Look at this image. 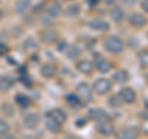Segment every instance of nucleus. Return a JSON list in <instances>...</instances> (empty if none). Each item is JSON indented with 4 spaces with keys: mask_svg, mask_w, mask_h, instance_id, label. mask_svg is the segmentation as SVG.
<instances>
[{
    "mask_svg": "<svg viewBox=\"0 0 148 139\" xmlns=\"http://www.w3.org/2000/svg\"><path fill=\"white\" fill-rule=\"evenodd\" d=\"M88 117H89L91 121L94 122H101L104 121V119H108V113H106V111H104L103 108L100 107H96V108H90L88 111Z\"/></svg>",
    "mask_w": 148,
    "mask_h": 139,
    "instance_id": "9d476101",
    "label": "nucleus"
},
{
    "mask_svg": "<svg viewBox=\"0 0 148 139\" xmlns=\"http://www.w3.org/2000/svg\"><path fill=\"white\" fill-rule=\"evenodd\" d=\"M66 101H67V104L71 106V107H78V106L82 104V101H80L79 97H78V95L73 94V92L66 95Z\"/></svg>",
    "mask_w": 148,
    "mask_h": 139,
    "instance_id": "a878e982",
    "label": "nucleus"
},
{
    "mask_svg": "<svg viewBox=\"0 0 148 139\" xmlns=\"http://www.w3.org/2000/svg\"><path fill=\"white\" fill-rule=\"evenodd\" d=\"M38 22L42 26H49V25L53 24V17L51 15H48L47 12H42L38 16Z\"/></svg>",
    "mask_w": 148,
    "mask_h": 139,
    "instance_id": "bb28decb",
    "label": "nucleus"
},
{
    "mask_svg": "<svg viewBox=\"0 0 148 139\" xmlns=\"http://www.w3.org/2000/svg\"><path fill=\"white\" fill-rule=\"evenodd\" d=\"M137 59L142 67H148V49L141 50V52L137 54Z\"/></svg>",
    "mask_w": 148,
    "mask_h": 139,
    "instance_id": "cd10ccee",
    "label": "nucleus"
},
{
    "mask_svg": "<svg viewBox=\"0 0 148 139\" xmlns=\"http://www.w3.org/2000/svg\"><path fill=\"white\" fill-rule=\"evenodd\" d=\"M96 132L101 136H105V137H109L111 134L115 133V126L114 123L109 121V119H104L101 122H98L96 123Z\"/></svg>",
    "mask_w": 148,
    "mask_h": 139,
    "instance_id": "0eeeda50",
    "label": "nucleus"
},
{
    "mask_svg": "<svg viewBox=\"0 0 148 139\" xmlns=\"http://www.w3.org/2000/svg\"><path fill=\"white\" fill-rule=\"evenodd\" d=\"M103 47L110 54H120L125 49V43L120 37L111 35L104 40Z\"/></svg>",
    "mask_w": 148,
    "mask_h": 139,
    "instance_id": "f257e3e1",
    "label": "nucleus"
},
{
    "mask_svg": "<svg viewBox=\"0 0 148 139\" xmlns=\"http://www.w3.org/2000/svg\"><path fill=\"white\" fill-rule=\"evenodd\" d=\"M1 112L5 113V116H11L14 113V107L10 104H3L1 105Z\"/></svg>",
    "mask_w": 148,
    "mask_h": 139,
    "instance_id": "7c9ffc66",
    "label": "nucleus"
},
{
    "mask_svg": "<svg viewBox=\"0 0 148 139\" xmlns=\"http://www.w3.org/2000/svg\"><path fill=\"white\" fill-rule=\"evenodd\" d=\"M64 14L68 17H77L80 14V6L77 3H72L64 9Z\"/></svg>",
    "mask_w": 148,
    "mask_h": 139,
    "instance_id": "5701e85b",
    "label": "nucleus"
},
{
    "mask_svg": "<svg viewBox=\"0 0 148 139\" xmlns=\"http://www.w3.org/2000/svg\"><path fill=\"white\" fill-rule=\"evenodd\" d=\"M67 47H68L67 41L61 40V41L58 42V44H57V50H58V52H64V50L67 49Z\"/></svg>",
    "mask_w": 148,
    "mask_h": 139,
    "instance_id": "2f4dec72",
    "label": "nucleus"
},
{
    "mask_svg": "<svg viewBox=\"0 0 148 139\" xmlns=\"http://www.w3.org/2000/svg\"><path fill=\"white\" fill-rule=\"evenodd\" d=\"M108 104H109L110 107H112V108H120L123 105V101L119 94H115V95H111L109 97Z\"/></svg>",
    "mask_w": 148,
    "mask_h": 139,
    "instance_id": "393cba45",
    "label": "nucleus"
},
{
    "mask_svg": "<svg viewBox=\"0 0 148 139\" xmlns=\"http://www.w3.org/2000/svg\"><path fill=\"white\" fill-rule=\"evenodd\" d=\"M3 16H4V12H3V10H1V9H0V21L3 20Z\"/></svg>",
    "mask_w": 148,
    "mask_h": 139,
    "instance_id": "a19ab883",
    "label": "nucleus"
},
{
    "mask_svg": "<svg viewBox=\"0 0 148 139\" xmlns=\"http://www.w3.org/2000/svg\"><path fill=\"white\" fill-rule=\"evenodd\" d=\"M119 95L121 96L123 104H128V105L133 104V102L136 101V99H137L136 91L133 90L132 87H130V86H123V87H121V89H120V91H119Z\"/></svg>",
    "mask_w": 148,
    "mask_h": 139,
    "instance_id": "6e6552de",
    "label": "nucleus"
},
{
    "mask_svg": "<svg viewBox=\"0 0 148 139\" xmlns=\"http://www.w3.org/2000/svg\"><path fill=\"white\" fill-rule=\"evenodd\" d=\"M66 139H80L79 137H77V136H68Z\"/></svg>",
    "mask_w": 148,
    "mask_h": 139,
    "instance_id": "ea45409f",
    "label": "nucleus"
},
{
    "mask_svg": "<svg viewBox=\"0 0 148 139\" xmlns=\"http://www.w3.org/2000/svg\"><path fill=\"white\" fill-rule=\"evenodd\" d=\"M138 137H140V132L135 127L120 128L115 133V138L116 139H138Z\"/></svg>",
    "mask_w": 148,
    "mask_h": 139,
    "instance_id": "20e7f679",
    "label": "nucleus"
},
{
    "mask_svg": "<svg viewBox=\"0 0 148 139\" xmlns=\"http://www.w3.org/2000/svg\"><path fill=\"white\" fill-rule=\"evenodd\" d=\"M128 24L130 26L135 27V29H142L148 24V18L141 12H133L128 16Z\"/></svg>",
    "mask_w": 148,
    "mask_h": 139,
    "instance_id": "39448f33",
    "label": "nucleus"
},
{
    "mask_svg": "<svg viewBox=\"0 0 148 139\" xmlns=\"http://www.w3.org/2000/svg\"><path fill=\"white\" fill-rule=\"evenodd\" d=\"M111 79L116 82V84H125V82H127L130 80V74L126 69H117V70H115Z\"/></svg>",
    "mask_w": 148,
    "mask_h": 139,
    "instance_id": "4468645a",
    "label": "nucleus"
},
{
    "mask_svg": "<svg viewBox=\"0 0 148 139\" xmlns=\"http://www.w3.org/2000/svg\"><path fill=\"white\" fill-rule=\"evenodd\" d=\"M41 41L46 44H52L58 40V31L56 29H45L40 33Z\"/></svg>",
    "mask_w": 148,
    "mask_h": 139,
    "instance_id": "1a4fd4ad",
    "label": "nucleus"
},
{
    "mask_svg": "<svg viewBox=\"0 0 148 139\" xmlns=\"http://www.w3.org/2000/svg\"><path fill=\"white\" fill-rule=\"evenodd\" d=\"M47 114L51 116V117H52L54 121H57L59 124H63L67 122V113L64 112L62 108H53V110H51Z\"/></svg>",
    "mask_w": 148,
    "mask_h": 139,
    "instance_id": "f3484780",
    "label": "nucleus"
},
{
    "mask_svg": "<svg viewBox=\"0 0 148 139\" xmlns=\"http://www.w3.org/2000/svg\"><path fill=\"white\" fill-rule=\"evenodd\" d=\"M31 7V0H17L15 4V12L18 15H25Z\"/></svg>",
    "mask_w": 148,
    "mask_h": 139,
    "instance_id": "412c9836",
    "label": "nucleus"
},
{
    "mask_svg": "<svg viewBox=\"0 0 148 139\" xmlns=\"http://www.w3.org/2000/svg\"><path fill=\"white\" fill-rule=\"evenodd\" d=\"M77 95L80 99L82 104H89L92 100V87L85 81H82L77 85Z\"/></svg>",
    "mask_w": 148,
    "mask_h": 139,
    "instance_id": "f03ea898",
    "label": "nucleus"
},
{
    "mask_svg": "<svg viewBox=\"0 0 148 139\" xmlns=\"http://www.w3.org/2000/svg\"><path fill=\"white\" fill-rule=\"evenodd\" d=\"M98 1H99V0H88V4H89L90 6H92V5H96Z\"/></svg>",
    "mask_w": 148,
    "mask_h": 139,
    "instance_id": "58836bf2",
    "label": "nucleus"
},
{
    "mask_svg": "<svg viewBox=\"0 0 148 139\" xmlns=\"http://www.w3.org/2000/svg\"><path fill=\"white\" fill-rule=\"evenodd\" d=\"M9 132H10V124H9V122L4 118H0V137Z\"/></svg>",
    "mask_w": 148,
    "mask_h": 139,
    "instance_id": "c756f323",
    "label": "nucleus"
},
{
    "mask_svg": "<svg viewBox=\"0 0 148 139\" xmlns=\"http://www.w3.org/2000/svg\"><path fill=\"white\" fill-rule=\"evenodd\" d=\"M75 67L78 69V72L84 74V75H90L92 70H94V64L90 61H88V59H80V61L77 63Z\"/></svg>",
    "mask_w": 148,
    "mask_h": 139,
    "instance_id": "ddd939ff",
    "label": "nucleus"
},
{
    "mask_svg": "<svg viewBox=\"0 0 148 139\" xmlns=\"http://www.w3.org/2000/svg\"><path fill=\"white\" fill-rule=\"evenodd\" d=\"M64 53H66L67 58L69 59V61H74V59H78L80 57L82 54V49L78 47V46H74V44H68L67 49L64 50Z\"/></svg>",
    "mask_w": 148,
    "mask_h": 139,
    "instance_id": "aec40b11",
    "label": "nucleus"
},
{
    "mask_svg": "<svg viewBox=\"0 0 148 139\" xmlns=\"http://www.w3.org/2000/svg\"><path fill=\"white\" fill-rule=\"evenodd\" d=\"M15 102L18 107L21 108H27L31 105V99L25 94H17L15 96Z\"/></svg>",
    "mask_w": 148,
    "mask_h": 139,
    "instance_id": "b1692460",
    "label": "nucleus"
},
{
    "mask_svg": "<svg viewBox=\"0 0 148 139\" xmlns=\"http://www.w3.org/2000/svg\"><path fill=\"white\" fill-rule=\"evenodd\" d=\"M141 7L143 9V11L148 14V0H141Z\"/></svg>",
    "mask_w": 148,
    "mask_h": 139,
    "instance_id": "473e14b6",
    "label": "nucleus"
},
{
    "mask_svg": "<svg viewBox=\"0 0 148 139\" xmlns=\"http://www.w3.org/2000/svg\"><path fill=\"white\" fill-rule=\"evenodd\" d=\"M46 12L54 18V17L59 16L63 12V7L61 5V3H57V1H54L53 0L52 3H49L48 5L46 6Z\"/></svg>",
    "mask_w": 148,
    "mask_h": 139,
    "instance_id": "2eb2a0df",
    "label": "nucleus"
},
{
    "mask_svg": "<svg viewBox=\"0 0 148 139\" xmlns=\"http://www.w3.org/2000/svg\"><path fill=\"white\" fill-rule=\"evenodd\" d=\"M37 42L32 38V37H29V38H26L24 42H22V47H24L25 50H30V49H35L37 48Z\"/></svg>",
    "mask_w": 148,
    "mask_h": 139,
    "instance_id": "c85d7f7f",
    "label": "nucleus"
},
{
    "mask_svg": "<svg viewBox=\"0 0 148 139\" xmlns=\"http://www.w3.org/2000/svg\"><path fill=\"white\" fill-rule=\"evenodd\" d=\"M14 79L9 75H1L0 76V91L1 92H6L10 89H12L14 86Z\"/></svg>",
    "mask_w": 148,
    "mask_h": 139,
    "instance_id": "4be33fe9",
    "label": "nucleus"
},
{
    "mask_svg": "<svg viewBox=\"0 0 148 139\" xmlns=\"http://www.w3.org/2000/svg\"><path fill=\"white\" fill-rule=\"evenodd\" d=\"M6 52H8V47L4 43H0V55L6 54Z\"/></svg>",
    "mask_w": 148,
    "mask_h": 139,
    "instance_id": "72a5a7b5",
    "label": "nucleus"
},
{
    "mask_svg": "<svg viewBox=\"0 0 148 139\" xmlns=\"http://www.w3.org/2000/svg\"><path fill=\"white\" fill-rule=\"evenodd\" d=\"M86 124V119H84V118H80V119H78L77 121V126L78 127H83V126H85Z\"/></svg>",
    "mask_w": 148,
    "mask_h": 139,
    "instance_id": "c9c22d12",
    "label": "nucleus"
},
{
    "mask_svg": "<svg viewBox=\"0 0 148 139\" xmlns=\"http://www.w3.org/2000/svg\"><path fill=\"white\" fill-rule=\"evenodd\" d=\"M125 16H126V14H125V10H123L121 6H114L110 10V17H111V20H112L114 22H116V24L122 22Z\"/></svg>",
    "mask_w": 148,
    "mask_h": 139,
    "instance_id": "dca6fc26",
    "label": "nucleus"
},
{
    "mask_svg": "<svg viewBox=\"0 0 148 139\" xmlns=\"http://www.w3.org/2000/svg\"><path fill=\"white\" fill-rule=\"evenodd\" d=\"M56 74H57V69L52 63H46L41 67V75L46 79H52Z\"/></svg>",
    "mask_w": 148,
    "mask_h": 139,
    "instance_id": "6ab92c4d",
    "label": "nucleus"
},
{
    "mask_svg": "<svg viewBox=\"0 0 148 139\" xmlns=\"http://www.w3.org/2000/svg\"><path fill=\"white\" fill-rule=\"evenodd\" d=\"M94 65L95 68L98 69L99 73H103V74H106L109 73L111 69H112V63L109 62L106 58H103V57H99L95 59L94 62Z\"/></svg>",
    "mask_w": 148,
    "mask_h": 139,
    "instance_id": "f8f14e48",
    "label": "nucleus"
},
{
    "mask_svg": "<svg viewBox=\"0 0 148 139\" xmlns=\"http://www.w3.org/2000/svg\"><path fill=\"white\" fill-rule=\"evenodd\" d=\"M111 87H112L111 81L109 80V79H105V78L96 79L94 85H92V89H94V91L98 95H106L111 90Z\"/></svg>",
    "mask_w": 148,
    "mask_h": 139,
    "instance_id": "7ed1b4c3",
    "label": "nucleus"
},
{
    "mask_svg": "<svg viewBox=\"0 0 148 139\" xmlns=\"http://www.w3.org/2000/svg\"><path fill=\"white\" fill-rule=\"evenodd\" d=\"M45 126H46V128H47L51 133L57 134V133L61 132V126H62V124H59L57 121H54L51 116L47 114V116H46V118H45Z\"/></svg>",
    "mask_w": 148,
    "mask_h": 139,
    "instance_id": "a211bd4d",
    "label": "nucleus"
},
{
    "mask_svg": "<svg viewBox=\"0 0 148 139\" xmlns=\"http://www.w3.org/2000/svg\"><path fill=\"white\" fill-rule=\"evenodd\" d=\"M0 139H17V138L11 133H6V134H4V136L0 137Z\"/></svg>",
    "mask_w": 148,
    "mask_h": 139,
    "instance_id": "f704fd0d",
    "label": "nucleus"
},
{
    "mask_svg": "<svg viewBox=\"0 0 148 139\" xmlns=\"http://www.w3.org/2000/svg\"><path fill=\"white\" fill-rule=\"evenodd\" d=\"M54 1H57V3H61V1H63V0H54Z\"/></svg>",
    "mask_w": 148,
    "mask_h": 139,
    "instance_id": "79ce46f5",
    "label": "nucleus"
},
{
    "mask_svg": "<svg viewBox=\"0 0 148 139\" xmlns=\"http://www.w3.org/2000/svg\"><path fill=\"white\" fill-rule=\"evenodd\" d=\"M40 114L36 112H27L22 117V124L27 129H35L40 124Z\"/></svg>",
    "mask_w": 148,
    "mask_h": 139,
    "instance_id": "423d86ee",
    "label": "nucleus"
},
{
    "mask_svg": "<svg viewBox=\"0 0 148 139\" xmlns=\"http://www.w3.org/2000/svg\"><path fill=\"white\" fill-rule=\"evenodd\" d=\"M122 1H123V4H126L127 6H132L136 4V0H122Z\"/></svg>",
    "mask_w": 148,
    "mask_h": 139,
    "instance_id": "e433bc0d",
    "label": "nucleus"
},
{
    "mask_svg": "<svg viewBox=\"0 0 148 139\" xmlns=\"http://www.w3.org/2000/svg\"><path fill=\"white\" fill-rule=\"evenodd\" d=\"M88 26L94 31H108L110 30V24L101 18H91L88 22Z\"/></svg>",
    "mask_w": 148,
    "mask_h": 139,
    "instance_id": "9b49d317",
    "label": "nucleus"
},
{
    "mask_svg": "<svg viewBox=\"0 0 148 139\" xmlns=\"http://www.w3.org/2000/svg\"><path fill=\"white\" fill-rule=\"evenodd\" d=\"M103 1L106 4V5H109V6H110V5H114V4L116 3L117 0H103Z\"/></svg>",
    "mask_w": 148,
    "mask_h": 139,
    "instance_id": "4c0bfd02",
    "label": "nucleus"
}]
</instances>
